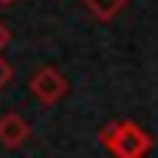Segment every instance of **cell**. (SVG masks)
Here are the masks:
<instances>
[{
	"mask_svg": "<svg viewBox=\"0 0 158 158\" xmlns=\"http://www.w3.org/2000/svg\"><path fill=\"white\" fill-rule=\"evenodd\" d=\"M82 3H86V10H89L96 20L109 23V20H115L118 13H122V7H125L128 0H82Z\"/></svg>",
	"mask_w": 158,
	"mask_h": 158,
	"instance_id": "obj_4",
	"label": "cell"
},
{
	"mask_svg": "<svg viewBox=\"0 0 158 158\" xmlns=\"http://www.w3.org/2000/svg\"><path fill=\"white\" fill-rule=\"evenodd\" d=\"M27 138H30V122L20 112H3L0 115V145L20 148Z\"/></svg>",
	"mask_w": 158,
	"mask_h": 158,
	"instance_id": "obj_3",
	"label": "cell"
},
{
	"mask_svg": "<svg viewBox=\"0 0 158 158\" xmlns=\"http://www.w3.org/2000/svg\"><path fill=\"white\" fill-rule=\"evenodd\" d=\"M0 3H3V7H10V3H13V0H0Z\"/></svg>",
	"mask_w": 158,
	"mask_h": 158,
	"instance_id": "obj_7",
	"label": "cell"
},
{
	"mask_svg": "<svg viewBox=\"0 0 158 158\" xmlns=\"http://www.w3.org/2000/svg\"><path fill=\"white\" fill-rule=\"evenodd\" d=\"M30 92L40 106H56L59 99L69 92V79L59 73L56 66H40L30 79Z\"/></svg>",
	"mask_w": 158,
	"mask_h": 158,
	"instance_id": "obj_2",
	"label": "cell"
},
{
	"mask_svg": "<svg viewBox=\"0 0 158 158\" xmlns=\"http://www.w3.org/2000/svg\"><path fill=\"white\" fill-rule=\"evenodd\" d=\"M10 79H13V66H10L7 59H3V53H0V92L10 86Z\"/></svg>",
	"mask_w": 158,
	"mask_h": 158,
	"instance_id": "obj_5",
	"label": "cell"
},
{
	"mask_svg": "<svg viewBox=\"0 0 158 158\" xmlns=\"http://www.w3.org/2000/svg\"><path fill=\"white\" fill-rule=\"evenodd\" d=\"M10 36H13V33H10V27H7V20H0V53H3V49H7Z\"/></svg>",
	"mask_w": 158,
	"mask_h": 158,
	"instance_id": "obj_6",
	"label": "cell"
},
{
	"mask_svg": "<svg viewBox=\"0 0 158 158\" xmlns=\"http://www.w3.org/2000/svg\"><path fill=\"white\" fill-rule=\"evenodd\" d=\"M99 142L112 152L115 158H145L152 152V135L132 118H115L106 122L99 132Z\"/></svg>",
	"mask_w": 158,
	"mask_h": 158,
	"instance_id": "obj_1",
	"label": "cell"
}]
</instances>
